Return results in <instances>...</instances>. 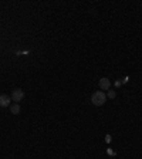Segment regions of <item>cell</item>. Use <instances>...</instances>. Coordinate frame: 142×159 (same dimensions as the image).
Instances as JSON below:
<instances>
[{
    "label": "cell",
    "mask_w": 142,
    "mask_h": 159,
    "mask_svg": "<svg viewBox=\"0 0 142 159\" xmlns=\"http://www.w3.org/2000/svg\"><path fill=\"white\" fill-rule=\"evenodd\" d=\"M121 85H122L121 81H115V87H121Z\"/></svg>",
    "instance_id": "8"
},
{
    "label": "cell",
    "mask_w": 142,
    "mask_h": 159,
    "mask_svg": "<svg viewBox=\"0 0 142 159\" xmlns=\"http://www.w3.org/2000/svg\"><path fill=\"white\" fill-rule=\"evenodd\" d=\"M128 81H129V77H124V78H122V84H124V83H128Z\"/></svg>",
    "instance_id": "7"
},
{
    "label": "cell",
    "mask_w": 142,
    "mask_h": 159,
    "mask_svg": "<svg viewBox=\"0 0 142 159\" xmlns=\"http://www.w3.org/2000/svg\"><path fill=\"white\" fill-rule=\"evenodd\" d=\"M23 98H24V91H23V89L16 88V89L13 91V92H11V99H13V101H14L16 104L20 102V101H21Z\"/></svg>",
    "instance_id": "2"
},
{
    "label": "cell",
    "mask_w": 142,
    "mask_h": 159,
    "mask_svg": "<svg viewBox=\"0 0 142 159\" xmlns=\"http://www.w3.org/2000/svg\"><path fill=\"white\" fill-rule=\"evenodd\" d=\"M10 111H11V114H14V115H19L20 114V111H21V108H20V105L19 104H11L10 105Z\"/></svg>",
    "instance_id": "5"
},
{
    "label": "cell",
    "mask_w": 142,
    "mask_h": 159,
    "mask_svg": "<svg viewBox=\"0 0 142 159\" xmlns=\"http://www.w3.org/2000/svg\"><path fill=\"white\" fill-rule=\"evenodd\" d=\"M109 87H111V83H109L108 78H101L99 80V88L101 89H107V91H108Z\"/></svg>",
    "instance_id": "4"
},
{
    "label": "cell",
    "mask_w": 142,
    "mask_h": 159,
    "mask_svg": "<svg viewBox=\"0 0 142 159\" xmlns=\"http://www.w3.org/2000/svg\"><path fill=\"white\" fill-rule=\"evenodd\" d=\"M10 105H11V98L9 95H6V94H2L0 95V107L6 108V107H10Z\"/></svg>",
    "instance_id": "3"
},
{
    "label": "cell",
    "mask_w": 142,
    "mask_h": 159,
    "mask_svg": "<svg viewBox=\"0 0 142 159\" xmlns=\"http://www.w3.org/2000/svg\"><path fill=\"white\" fill-rule=\"evenodd\" d=\"M108 154L109 155H115V152H114V151H111V149H108Z\"/></svg>",
    "instance_id": "10"
},
{
    "label": "cell",
    "mask_w": 142,
    "mask_h": 159,
    "mask_svg": "<svg viewBox=\"0 0 142 159\" xmlns=\"http://www.w3.org/2000/svg\"><path fill=\"white\" fill-rule=\"evenodd\" d=\"M107 97H108V98H115V91H109Z\"/></svg>",
    "instance_id": "6"
},
{
    "label": "cell",
    "mask_w": 142,
    "mask_h": 159,
    "mask_svg": "<svg viewBox=\"0 0 142 159\" xmlns=\"http://www.w3.org/2000/svg\"><path fill=\"white\" fill-rule=\"evenodd\" d=\"M105 141H107V142H108V144H109V142H111V135H107V138H105Z\"/></svg>",
    "instance_id": "9"
},
{
    "label": "cell",
    "mask_w": 142,
    "mask_h": 159,
    "mask_svg": "<svg viewBox=\"0 0 142 159\" xmlns=\"http://www.w3.org/2000/svg\"><path fill=\"white\" fill-rule=\"evenodd\" d=\"M105 101H107V95H105V92H102V91H97V92H94L92 97H91V102L94 104L95 107L104 105Z\"/></svg>",
    "instance_id": "1"
}]
</instances>
